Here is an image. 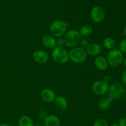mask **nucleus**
<instances>
[{"mask_svg": "<svg viewBox=\"0 0 126 126\" xmlns=\"http://www.w3.org/2000/svg\"><path fill=\"white\" fill-rule=\"evenodd\" d=\"M51 56L53 60L60 65L66 63L69 60L68 52L64 47H55L52 49Z\"/></svg>", "mask_w": 126, "mask_h": 126, "instance_id": "obj_4", "label": "nucleus"}, {"mask_svg": "<svg viewBox=\"0 0 126 126\" xmlns=\"http://www.w3.org/2000/svg\"><path fill=\"white\" fill-rule=\"evenodd\" d=\"M119 50L123 54H126V39H123L119 44Z\"/></svg>", "mask_w": 126, "mask_h": 126, "instance_id": "obj_22", "label": "nucleus"}, {"mask_svg": "<svg viewBox=\"0 0 126 126\" xmlns=\"http://www.w3.org/2000/svg\"><path fill=\"white\" fill-rule=\"evenodd\" d=\"M93 126H109L108 121L102 118L97 119L94 123Z\"/></svg>", "mask_w": 126, "mask_h": 126, "instance_id": "obj_20", "label": "nucleus"}, {"mask_svg": "<svg viewBox=\"0 0 126 126\" xmlns=\"http://www.w3.org/2000/svg\"><path fill=\"white\" fill-rule=\"evenodd\" d=\"M44 126H60L59 118L54 114H49L44 119Z\"/></svg>", "mask_w": 126, "mask_h": 126, "instance_id": "obj_14", "label": "nucleus"}, {"mask_svg": "<svg viewBox=\"0 0 126 126\" xmlns=\"http://www.w3.org/2000/svg\"><path fill=\"white\" fill-rule=\"evenodd\" d=\"M121 80L123 84H124L125 86H126V70L125 71H124V72H123V74H122Z\"/></svg>", "mask_w": 126, "mask_h": 126, "instance_id": "obj_25", "label": "nucleus"}, {"mask_svg": "<svg viewBox=\"0 0 126 126\" xmlns=\"http://www.w3.org/2000/svg\"><path fill=\"white\" fill-rule=\"evenodd\" d=\"M68 23L62 20H55L50 23L49 32L55 38H60L65 35L67 31Z\"/></svg>", "mask_w": 126, "mask_h": 126, "instance_id": "obj_1", "label": "nucleus"}, {"mask_svg": "<svg viewBox=\"0 0 126 126\" xmlns=\"http://www.w3.org/2000/svg\"><path fill=\"white\" fill-rule=\"evenodd\" d=\"M38 116H39V117L41 119H44V120L45 118L48 116V114H47L46 111L43 110H39V111H38Z\"/></svg>", "mask_w": 126, "mask_h": 126, "instance_id": "obj_24", "label": "nucleus"}, {"mask_svg": "<svg viewBox=\"0 0 126 126\" xmlns=\"http://www.w3.org/2000/svg\"><path fill=\"white\" fill-rule=\"evenodd\" d=\"M18 126H34L33 120L28 116H22L18 121Z\"/></svg>", "mask_w": 126, "mask_h": 126, "instance_id": "obj_18", "label": "nucleus"}, {"mask_svg": "<svg viewBox=\"0 0 126 126\" xmlns=\"http://www.w3.org/2000/svg\"><path fill=\"white\" fill-rule=\"evenodd\" d=\"M63 39L65 41V46L68 47L73 48L79 44L81 36L78 31L72 29L66 32Z\"/></svg>", "mask_w": 126, "mask_h": 126, "instance_id": "obj_3", "label": "nucleus"}, {"mask_svg": "<svg viewBox=\"0 0 126 126\" xmlns=\"http://www.w3.org/2000/svg\"><path fill=\"white\" fill-rule=\"evenodd\" d=\"M103 44L105 47L109 50H113L116 49V43L114 38L111 37H107L104 39L103 41Z\"/></svg>", "mask_w": 126, "mask_h": 126, "instance_id": "obj_17", "label": "nucleus"}, {"mask_svg": "<svg viewBox=\"0 0 126 126\" xmlns=\"http://www.w3.org/2000/svg\"><path fill=\"white\" fill-rule=\"evenodd\" d=\"M113 100L110 97H103L100 98L97 103L98 108L102 111H105L108 110L110 107L111 104L113 102Z\"/></svg>", "mask_w": 126, "mask_h": 126, "instance_id": "obj_15", "label": "nucleus"}, {"mask_svg": "<svg viewBox=\"0 0 126 126\" xmlns=\"http://www.w3.org/2000/svg\"><path fill=\"white\" fill-rule=\"evenodd\" d=\"M89 40L86 38H82V39H81L79 43V47L82 49H84L86 50L87 49V47H88L89 44Z\"/></svg>", "mask_w": 126, "mask_h": 126, "instance_id": "obj_21", "label": "nucleus"}, {"mask_svg": "<svg viewBox=\"0 0 126 126\" xmlns=\"http://www.w3.org/2000/svg\"><path fill=\"white\" fill-rule=\"evenodd\" d=\"M94 63L95 67L101 71H106L109 66L107 59L103 56L96 57Z\"/></svg>", "mask_w": 126, "mask_h": 126, "instance_id": "obj_12", "label": "nucleus"}, {"mask_svg": "<svg viewBox=\"0 0 126 126\" xmlns=\"http://www.w3.org/2000/svg\"><path fill=\"white\" fill-rule=\"evenodd\" d=\"M78 32L81 36H89L93 32V28L89 25H84L80 28Z\"/></svg>", "mask_w": 126, "mask_h": 126, "instance_id": "obj_19", "label": "nucleus"}, {"mask_svg": "<svg viewBox=\"0 0 126 126\" xmlns=\"http://www.w3.org/2000/svg\"><path fill=\"white\" fill-rule=\"evenodd\" d=\"M0 126H12L9 124H0Z\"/></svg>", "mask_w": 126, "mask_h": 126, "instance_id": "obj_29", "label": "nucleus"}, {"mask_svg": "<svg viewBox=\"0 0 126 126\" xmlns=\"http://www.w3.org/2000/svg\"><path fill=\"white\" fill-rule=\"evenodd\" d=\"M69 60L75 63H82L87 59L88 55L85 49L80 47H75L72 48L68 52Z\"/></svg>", "mask_w": 126, "mask_h": 126, "instance_id": "obj_2", "label": "nucleus"}, {"mask_svg": "<svg viewBox=\"0 0 126 126\" xmlns=\"http://www.w3.org/2000/svg\"><path fill=\"white\" fill-rule=\"evenodd\" d=\"M107 93L108 97L114 100L123 98L126 94V89L124 86L119 82H115L109 87Z\"/></svg>", "mask_w": 126, "mask_h": 126, "instance_id": "obj_6", "label": "nucleus"}, {"mask_svg": "<svg viewBox=\"0 0 126 126\" xmlns=\"http://www.w3.org/2000/svg\"><path fill=\"white\" fill-rule=\"evenodd\" d=\"M123 33H124V34L125 36H126V26L124 27V31H123Z\"/></svg>", "mask_w": 126, "mask_h": 126, "instance_id": "obj_30", "label": "nucleus"}, {"mask_svg": "<svg viewBox=\"0 0 126 126\" xmlns=\"http://www.w3.org/2000/svg\"><path fill=\"white\" fill-rule=\"evenodd\" d=\"M107 59L109 66L113 68H116L123 63L124 55L119 49H114L113 50H110Z\"/></svg>", "mask_w": 126, "mask_h": 126, "instance_id": "obj_5", "label": "nucleus"}, {"mask_svg": "<svg viewBox=\"0 0 126 126\" xmlns=\"http://www.w3.org/2000/svg\"><path fill=\"white\" fill-rule=\"evenodd\" d=\"M109 84L103 80H98L93 83L92 86V91L97 95H103L108 92Z\"/></svg>", "mask_w": 126, "mask_h": 126, "instance_id": "obj_7", "label": "nucleus"}, {"mask_svg": "<svg viewBox=\"0 0 126 126\" xmlns=\"http://www.w3.org/2000/svg\"><path fill=\"white\" fill-rule=\"evenodd\" d=\"M110 126H119V125H118V124H116V123H114V124H112Z\"/></svg>", "mask_w": 126, "mask_h": 126, "instance_id": "obj_31", "label": "nucleus"}, {"mask_svg": "<svg viewBox=\"0 0 126 126\" xmlns=\"http://www.w3.org/2000/svg\"><path fill=\"white\" fill-rule=\"evenodd\" d=\"M54 104L57 109L60 110H65L68 107V101L66 98L63 96L59 95L55 98Z\"/></svg>", "mask_w": 126, "mask_h": 126, "instance_id": "obj_16", "label": "nucleus"}, {"mask_svg": "<svg viewBox=\"0 0 126 126\" xmlns=\"http://www.w3.org/2000/svg\"><path fill=\"white\" fill-rule=\"evenodd\" d=\"M110 79H111L110 76V75H105V76H103V79H102V80H103V81H105V82H107V83H108V82H109V81H110Z\"/></svg>", "mask_w": 126, "mask_h": 126, "instance_id": "obj_27", "label": "nucleus"}, {"mask_svg": "<svg viewBox=\"0 0 126 126\" xmlns=\"http://www.w3.org/2000/svg\"><path fill=\"white\" fill-rule=\"evenodd\" d=\"M34 126H44V125L41 124H34Z\"/></svg>", "mask_w": 126, "mask_h": 126, "instance_id": "obj_32", "label": "nucleus"}, {"mask_svg": "<svg viewBox=\"0 0 126 126\" xmlns=\"http://www.w3.org/2000/svg\"><path fill=\"white\" fill-rule=\"evenodd\" d=\"M43 44L48 49H54L56 46V38L51 34H46L42 39Z\"/></svg>", "mask_w": 126, "mask_h": 126, "instance_id": "obj_13", "label": "nucleus"}, {"mask_svg": "<svg viewBox=\"0 0 126 126\" xmlns=\"http://www.w3.org/2000/svg\"><path fill=\"white\" fill-rule=\"evenodd\" d=\"M123 65H124V68H125L126 70V57L124 58V60H123Z\"/></svg>", "mask_w": 126, "mask_h": 126, "instance_id": "obj_28", "label": "nucleus"}, {"mask_svg": "<svg viewBox=\"0 0 126 126\" xmlns=\"http://www.w3.org/2000/svg\"><path fill=\"white\" fill-rule=\"evenodd\" d=\"M40 97L43 102L46 103H52L54 102L57 96L55 92L51 89L44 88L41 91Z\"/></svg>", "mask_w": 126, "mask_h": 126, "instance_id": "obj_10", "label": "nucleus"}, {"mask_svg": "<svg viewBox=\"0 0 126 126\" xmlns=\"http://www.w3.org/2000/svg\"><path fill=\"white\" fill-rule=\"evenodd\" d=\"M33 59L37 63L44 65L49 60V55L46 51L43 50H37L33 54Z\"/></svg>", "mask_w": 126, "mask_h": 126, "instance_id": "obj_9", "label": "nucleus"}, {"mask_svg": "<svg viewBox=\"0 0 126 126\" xmlns=\"http://www.w3.org/2000/svg\"><path fill=\"white\" fill-rule=\"evenodd\" d=\"M88 55L91 56H98L102 52V47L97 43H92L89 44L86 49Z\"/></svg>", "mask_w": 126, "mask_h": 126, "instance_id": "obj_11", "label": "nucleus"}, {"mask_svg": "<svg viewBox=\"0 0 126 126\" xmlns=\"http://www.w3.org/2000/svg\"><path fill=\"white\" fill-rule=\"evenodd\" d=\"M56 47H63L65 46V41H64L63 38L60 37V38H57L56 39Z\"/></svg>", "mask_w": 126, "mask_h": 126, "instance_id": "obj_23", "label": "nucleus"}, {"mask_svg": "<svg viewBox=\"0 0 126 126\" xmlns=\"http://www.w3.org/2000/svg\"><path fill=\"white\" fill-rule=\"evenodd\" d=\"M105 11L100 6H95L92 9L91 12V18L94 23H100L105 19Z\"/></svg>", "mask_w": 126, "mask_h": 126, "instance_id": "obj_8", "label": "nucleus"}, {"mask_svg": "<svg viewBox=\"0 0 126 126\" xmlns=\"http://www.w3.org/2000/svg\"><path fill=\"white\" fill-rule=\"evenodd\" d=\"M119 126H126V118H122L118 122Z\"/></svg>", "mask_w": 126, "mask_h": 126, "instance_id": "obj_26", "label": "nucleus"}]
</instances>
